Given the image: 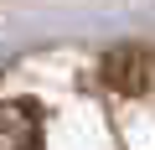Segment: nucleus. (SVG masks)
I'll use <instances>...</instances> for the list:
<instances>
[{
  "label": "nucleus",
  "instance_id": "nucleus-1",
  "mask_svg": "<svg viewBox=\"0 0 155 150\" xmlns=\"http://www.w3.org/2000/svg\"><path fill=\"white\" fill-rule=\"evenodd\" d=\"M0 150H41V109L31 98H0Z\"/></svg>",
  "mask_w": 155,
  "mask_h": 150
}]
</instances>
